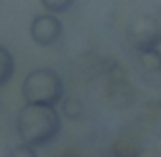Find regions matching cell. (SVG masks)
<instances>
[{"label": "cell", "instance_id": "6da1fadb", "mask_svg": "<svg viewBox=\"0 0 161 157\" xmlns=\"http://www.w3.org/2000/svg\"><path fill=\"white\" fill-rule=\"evenodd\" d=\"M17 134L21 143L39 149L54 143L62 130V116L54 105L25 104L17 114Z\"/></svg>", "mask_w": 161, "mask_h": 157}, {"label": "cell", "instance_id": "7a4b0ae2", "mask_svg": "<svg viewBox=\"0 0 161 157\" xmlns=\"http://www.w3.org/2000/svg\"><path fill=\"white\" fill-rule=\"evenodd\" d=\"M21 95L25 104H42L56 108L64 99L62 76L54 68H35L23 79Z\"/></svg>", "mask_w": 161, "mask_h": 157}, {"label": "cell", "instance_id": "3957f363", "mask_svg": "<svg viewBox=\"0 0 161 157\" xmlns=\"http://www.w3.org/2000/svg\"><path fill=\"white\" fill-rule=\"evenodd\" d=\"M126 37L132 43V48L136 52L141 50H151L159 48L161 43V25L155 17L151 14H141L136 19H132L128 23L126 29Z\"/></svg>", "mask_w": 161, "mask_h": 157}, {"label": "cell", "instance_id": "277c9868", "mask_svg": "<svg viewBox=\"0 0 161 157\" xmlns=\"http://www.w3.org/2000/svg\"><path fill=\"white\" fill-rule=\"evenodd\" d=\"M62 21L58 19L54 13H43L37 14L33 21H31V27H29V33L37 46L42 48H50L54 43H58V39L62 37Z\"/></svg>", "mask_w": 161, "mask_h": 157}, {"label": "cell", "instance_id": "5b68a950", "mask_svg": "<svg viewBox=\"0 0 161 157\" xmlns=\"http://www.w3.org/2000/svg\"><path fill=\"white\" fill-rule=\"evenodd\" d=\"M109 149H112V155H118V157H142L145 138H142L141 130L124 128L114 137Z\"/></svg>", "mask_w": 161, "mask_h": 157}, {"label": "cell", "instance_id": "8992f818", "mask_svg": "<svg viewBox=\"0 0 161 157\" xmlns=\"http://www.w3.org/2000/svg\"><path fill=\"white\" fill-rule=\"evenodd\" d=\"M136 101V89L130 81L124 83H108L105 85V104L112 109H126L132 108Z\"/></svg>", "mask_w": 161, "mask_h": 157}, {"label": "cell", "instance_id": "52a82bcc", "mask_svg": "<svg viewBox=\"0 0 161 157\" xmlns=\"http://www.w3.org/2000/svg\"><path fill=\"white\" fill-rule=\"evenodd\" d=\"M138 54V64L145 72L149 75H157L161 72V50L159 48H151V50H141Z\"/></svg>", "mask_w": 161, "mask_h": 157}, {"label": "cell", "instance_id": "ba28073f", "mask_svg": "<svg viewBox=\"0 0 161 157\" xmlns=\"http://www.w3.org/2000/svg\"><path fill=\"white\" fill-rule=\"evenodd\" d=\"M60 112H62V116H64L66 120H70V122H76V120H80L83 116H85L87 109H85V104H83V99L68 95V97H64V99H62Z\"/></svg>", "mask_w": 161, "mask_h": 157}, {"label": "cell", "instance_id": "9c48e42d", "mask_svg": "<svg viewBox=\"0 0 161 157\" xmlns=\"http://www.w3.org/2000/svg\"><path fill=\"white\" fill-rule=\"evenodd\" d=\"M13 75H14V58L4 46H0V87H4L13 79Z\"/></svg>", "mask_w": 161, "mask_h": 157}, {"label": "cell", "instance_id": "30bf717a", "mask_svg": "<svg viewBox=\"0 0 161 157\" xmlns=\"http://www.w3.org/2000/svg\"><path fill=\"white\" fill-rule=\"evenodd\" d=\"M103 75L108 83H124L128 81V70L118 60H105L103 62Z\"/></svg>", "mask_w": 161, "mask_h": 157}, {"label": "cell", "instance_id": "8fae6325", "mask_svg": "<svg viewBox=\"0 0 161 157\" xmlns=\"http://www.w3.org/2000/svg\"><path fill=\"white\" fill-rule=\"evenodd\" d=\"M39 2H42V6L47 13H54V14L66 13V10H70V6L75 4V0H39Z\"/></svg>", "mask_w": 161, "mask_h": 157}, {"label": "cell", "instance_id": "7c38bea8", "mask_svg": "<svg viewBox=\"0 0 161 157\" xmlns=\"http://www.w3.org/2000/svg\"><path fill=\"white\" fill-rule=\"evenodd\" d=\"M8 157H37V149L31 147V145H27V143H21V145H17V147L10 149Z\"/></svg>", "mask_w": 161, "mask_h": 157}, {"label": "cell", "instance_id": "4fadbf2b", "mask_svg": "<svg viewBox=\"0 0 161 157\" xmlns=\"http://www.w3.org/2000/svg\"><path fill=\"white\" fill-rule=\"evenodd\" d=\"M109 157H118V155H109Z\"/></svg>", "mask_w": 161, "mask_h": 157}]
</instances>
